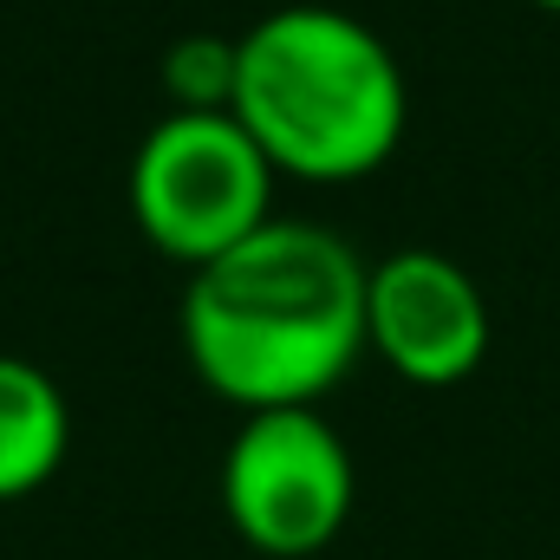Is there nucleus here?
Listing matches in <instances>:
<instances>
[{
    "mask_svg": "<svg viewBox=\"0 0 560 560\" xmlns=\"http://www.w3.org/2000/svg\"><path fill=\"white\" fill-rule=\"evenodd\" d=\"M365 261L346 235L275 215L183 287L189 372L248 411L319 405L365 359Z\"/></svg>",
    "mask_w": 560,
    "mask_h": 560,
    "instance_id": "1",
    "label": "nucleus"
},
{
    "mask_svg": "<svg viewBox=\"0 0 560 560\" xmlns=\"http://www.w3.org/2000/svg\"><path fill=\"white\" fill-rule=\"evenodd\" d=\"M235 118L293 183H359L392 163L411 125L398 52L339 7H275L235 39Z\"/></svg>",
    "mask_w": 560,
    "mask_h": 560,
    "instance_id": "2",
    "label": "nucleus"
},
{
    "mask_svg": "<svg viewBox=\"0 0 560 560\" xmlns=\"http://www.w3.org/2000/svg\"><path fill=\"white\" fill-rule=\"evenodd\" d=\"M275 183L280 170L235 112H170L143 131L125 202L143 242L196 275L275 222Z\"/></svg>",
    "mask_w": 560,
    "mask_h": 560,
    "instance_id": "3",
    "label": "nucleus"
},
{
    "mask_svg": "<svg viewBox=\"0 0 560 560\" xmlns=\"http://www.w3.org/2000/svg\"><path fill=\"white\" fill-rule=\"evenodd\" d=\"M359 469L319 405L248 411L222 456V515L242 548L268 560H306L352 522Z\"/></svg>",
    "mask_w": 560,
    "mask_h": 560,
    "instance_id": "4",
    "label": "nucleus"
},
{
    "mask_svg": "<svg viewBox=\"0 0 560 560\" xmlns=\"http://www.w3.org/2000/svg\"><path fill=\"white\" fill-rule=\"evenodd\" d=\"M489 300L476 275L436 248H398L365 275V352L423 392L476 378L489 359Z\"/></svg>",
    "mask_w": 560,
    "mask_h": 560,
    "instance_id": "5",
    "label": "nucleus"
},
{
    "mask_svg": "<svg viewBox=\"0 0 560 560\" xmlns=\"http://www.w3.org/2000/svg\"><path fill=\"white\" fill-rule=\"evenodd\" d=\"M72 450V405L46 365L0 352V509L39 495Z\"/></svg>",
    "mask_w": 560,
    "mask_h": 560,
    "instance_id": "6",
    "label": "nucleus"
},
{
    "mask_svg": "<svg viewBox=\"0 0 560 560\" xmlns=\"http://www.w3.org/2000/svg\"><path fill=\"white\" fill-rule=\"evenodd\" d=\"M235 39L222 33H183L170 52H163V92H170V112H229L235 105Z\"/></svg>",
    "mask_w": 560,
    "mask_h": 560,
    "instance_id": "7",
    "label": "nucleus"
},
{
    "mask_svg": "<svg viewBox=\"0 0 560 560\" xmlns=\"http://www.w3.org/2000/svg\"><path fill=\"white\" fill-rule=\"evenodd\" d=\"M528 7H541V13H560V0H528Z\"/></svg>",
    "mask_w": 560,
    "mask_h": 560,
    "instance_id": "8",
    "label": "nucleus"
}]
</instances>
